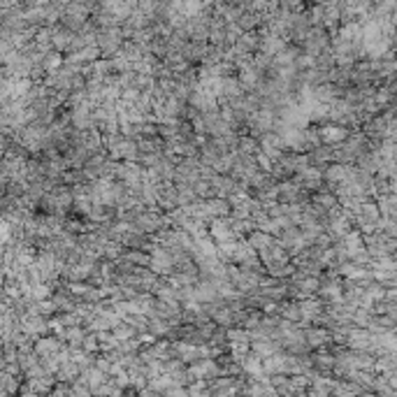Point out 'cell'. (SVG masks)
<instances>
[{"instance_id": "cell-1", "label": "cell", "mask_w": 397, "mask_h": 397, "mask_svg": "<svg viewBox=\"0 0 397 397\" xmlns=\"http://www.w3.org/2000/svg\"><path fill=\"white\" fill-rule=\"evenodd\" d=\"M61 348V344H58V339L56 337H44V339H38V344H35V355H56V351Z\"/></svg>"}, {"instance_id": "cell-2", "label": "cell", "mask_w": 397, "mask_h": 397, "mask_svg": "<svg viewBox=\"0 0 397 397\" xmlns=\"http://www.w3.org/2000/svg\"><path fill=\"white\" fill-rule=\"evenodd\" d=\"M126 258L130 260V263H142V265H149L151 263V258H149V256H144V254H128Z\"/></svg>"}, {"instance_id": "cell-3", "label": "cell", "mask_w": 397, "mask_h": 397, "mask_svg": "<svg viewBox=\"0 0 397 397\" xmlns=\"http://www.w3.org/2000/svg\"><path fill=\"white\" fill-rule=\"evenodd\" d=\"M47 67H49V70L61 67V56H49V58H47Z\"/></svg>"}]
</instances>
